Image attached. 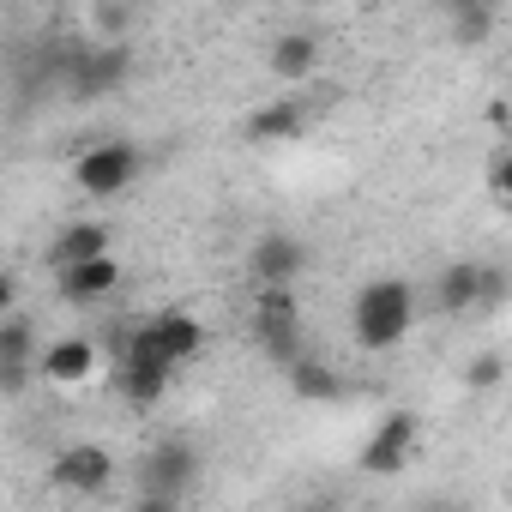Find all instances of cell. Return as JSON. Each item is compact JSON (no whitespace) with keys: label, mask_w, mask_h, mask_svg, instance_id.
Listing matches in <instances>:
<instances>
[{"label":"cell","mask_w":512,"mask_h":512,"mask_svg":"<svg viewBox=\"0 0 512 512\" xmlns=\"http://www.w3.org/2000/svg\"><path fill=\"white\" fill-rule=\"evenodd\" d=\"M410 320H416V290L404 278H374L356 290V308H350V332L362 350L386 356L410 338Z\"/></svg>","instance_id":"6da1fadb"},{"label":"cell","mask_w":512,"mask_h":512,"mask_svg":"<svg viewBox=\"0 0 512 512\" xmlns=\"http://www.w3.org/2000/svg\"><path fill=\"white\" fill-rule=\"evenodd\" d=\"M139 169H145L139 145H127V139H103V145L79 151V163H73V181H79V193H91V199H109V193H127V187L139 181Z\"/></svg>","instance_id":"7a4b0ae2"},{"label":"cell","mask_w":512,"mask_h":512,"mask_svg":"<svg viewBox=\"0 0 512 512\" xmlns=\"http://www.w3.org/2000/svg\"><path fill=\"white\" fill-rule=\"evenodd\" d=\"M169 380H175V368L145 344V332L133 326L127 338H121V362H115V392L127 398V404H139V410H151L163 392H169Z\"/></svg>","instance_id":"3957f363"},{"label":"cell","mask_w":512,"mask_h":512,"mask_svg":"<svg viewBox=\"0 0 512 512\" xmlns=\"http://www.w3.org/2000/svg\"><path fill=\"white\" fill-rule=\"evenodd\" d=\"M253 338L260 350L290 368L302 356V326H296V290H253Z\"/></svg>","instance_id":"277c9868"},{"label":"cell","mask_w":512,"mask_h":512,"mask_svg":"<svg viewBox=\"0 0 512 512\" xmlns=\"http://www.w3.org/2000/svg\"><path fill=\"white\" fill-rule=\"evenodd\" d=\"M199 476V452L187 440H157L145 458H139V494H163V500H181Z\"/></svg>","instance_id":"5b68a950"},{"label":"cell","mask_w":512,"mask_h":512,"mask_svg":"<svg viewBox=\"0 0 512 512\" xmlns=\"http://www.w3.org/2000/svg\"><path fill=\"white\" fill-rule=\"evenodd\" d=\"M416 410H392L374 434H368V446H362V470L368 476H398L404 464H410V452H416Z\"/></svg>","instance_id":"8992f818"},{"label":"cell","mask_w":512,"mask_h":512,"mask_svg":"<svg viewBox=\"0 0 512 512\" xmlns=\"http://www.w3.org/2000/svg\"><path fill=\"white\" fill-rule=\"evenodd\" d=\"M302 266H308V247L296 235H266V241H253V253H247V272H253L260 290H290L302 278Z\"/></svg>","instance_id":"52a82bcc"},{"label":"cell","mask_w":512,"mask_h":512,"mask_svg":"<svg viewBox=\"0 0 512 512\" xmlns=\"http://www.w3.org/2000/svg\"><path fill=\"white\" fill-rule=\"evenodd\" d=\"M127 67H133L127 43H97V49H79V61L67 67L73 97H103V91H115V85L127 79Z\"/></svg>","instance_id":"ba28073f"},{"label":"cell","mask_w":512,"mask_h":512,"mask_svg":"<svg viewBox=\"0 0 512 512\" xmlns=\"http://www.w3.org/2000/svg\"><path fill=\"white\" fill-rule=\"evenodd\" d=\"M49 482L67 488V494H103V488L115 482V458H109L103 446H67V452L55 458Z\"/></svg>","instance_id":"9c48e42d"},{"label":"cell","mask_w":512,"mask_h":512,"mask_svg":"<svg viewBox=\"0 0 512 512\" xmlns=\"http://www.w3.org/2000/svg\"><path fill=\"white\" fill-rule=\"evenodd\" d=\"M139 332H145V344H151L169 368H181L187 356H199V350H205V326H199L193 314H175V308H169V314H157V320H145Z\"/></svg>","instance_id":"30bf717a"},{"label":"cell","mask_w":512,"mask_h":512,"mask_svg":"<svg viewBox=\"0 0 512 512\" xmlns=\"http://www.w3.org/2000/svg\"><path fill=\"white\" fill-rule=\"evenodd\" d=\"M31 374H37V332L31 320H7L0 326V398L25 392Z\"/></svg>","instance_id":"8fae6325"},{"label":"cell","mask_w":512,"mask_h":512,"mask_svg":"<svg viewBox=\"0 0 512 512\" xmlns=\"http://www.w3.org/2000/svg\"><path fill=\"white\" fill-rule=\"evenodd\" d=\"M97 368V344L91 338H55L43 356H37V374L55 380V386H85Z\"/></svg>","instance_id":"7c38bea8"},{"label":"cell","mask_w":512,"mask_h":512,"mask_svg":"<svg viewBox=\"0 0 512 512\" xmlns=\"http://www.w3.org/2000/svg\"><path fill=\"white\" fill-rule=\"evenodd\" d=\"M302 127H308V103H302V97H272L266 109L247 115V139H253V145H284V139H296Z\"/></svg>","instance_id":"4fadbf2b"},{"label":"cell","mask_w":512,"mask_h":512,"mask_svg":"<svg viewBox=\"0 0 512 512\" xmlns=\"http://www.w3.org/2000/svg\"><path fill=\"white\" fill-rule=\"evenodd\" d=\"M266 67H272V79H284V85L314 79V73H320V37H308V31L278 37V43L266 49Z\"/></svg>","instance_id":"5bb4252c"},{"label":"cell","mask_w":512,"mask_h":512,"mask_svg":"<svg viewBox=\"0 0 512 512\" xmlns=\"http://www.w3.org/2000/svg\"><path fill=\"white\" fill-rule=\"evenodd\" d=\"M109 290H121L115 253H103V260H85V266H67V272H61V296H67V302H103Z\"/></svg>","instance_id":"9a60e30c"},{"label":"cell","mask_w":512,"mask_h":512,"mask_svg":"<svg viewBox=\"0 0 512 512\" xmlns=\"http://www.w3.org/2000/svg\"><path fill=\"white\" fill-rule=\"evenodd\" d=\"M434 308H440V314L482 308V266H476V260L446 266V272H440V284H434Z\"/></svg>","instance_id":"2e32d148"},{"label":"cell","mask_w":512,"mask_h":512,"mask_svg":"<svg viewBox=\"0 0 512 512\" xmlns=\"http://www.w3.org/2000/svg\"><path fill=\"white\" fill-rule=\"evenodd\" d=\"M109 253V229L103 223H67L61 241H55V266H85V260H103Z\"/></svg>","instance_id":"e0dca14e"},{"label":"cell","mask_w":512,"mask_h":512,"mask_svg":"<svg viewBox=\"0 0 512 512\" xmlns=\"http://www.w3.org/2000/svg\"><path fill=\"white\" fill-rule=\"evenodd\" d=\"M284 374H290V392H296V398H338V368H332V362L296 356Z\"/></svg>","instance_id":"ac0fdd59"},{"label":"cell","mask_w":512,"mask_h":512,"mask_svg":"<svg viewBox=\"0 0 512 512\" xmlns=\"http://www.w3.org/2000/svg\"><path fill=\"white\" fill-rule=\"evenodd\" d=\"M488 31H494V7H476V0H464V7L452 13V37H458L464 49H476Z\"/></svg>","instance_id":"d6986e66"},{"label":"cell","mask_w":512,"mask_h":512,"mask_svg":"<svg viewBox=\"0 0 512 512\" xmlns=\"http://www.w3.org/2000/svg\"><path fill=\"white\" fill-rule=\"evenodd\" d=\"M500 380H506V356H500V350H482V356L464 368V386H470V392H494Z\"/></svg>","instance_id":"ffe728a7"},{"label":"cell","mask_w":512,"mask_h":512,"mask_svg":"<svg viewBox=\"0 0 512 512\" xmlns=\"http://www.w3.org/2000/svg\"><path fill=\"white\" fill-rule=\"evenodd\" d=\"M91 25H97L109 43H127V25H133V13H127V7H91Z\"/></svg>","instance_id":"44dd1931"},{"label":"cell","mask_w":512,"mask_h":512,"mask_svg":"<svg viewBox=\"0 0 512 512\" xmlns=\"http://www.w3.org/2000/svg\"><path fill=\"white\" fill-rule=\"evenodd\" d=\"M506 296V272L500 266H482V308H494Z\"/></svg>","instance_id":"7402d4cb"},{"label":"cell","mask_w":512,"mask_h":512,"mask_svg":"<svg viewBox=\"0 0 512 512\" xmlns=\"http://www.w3.org/2000/svg\"><path fill=\"white\" fill-rule=\"evenodd\" d=\"M506 181H512V169H506V151H500V157H494V169H488V193H494L500 205H506Z\"/></svg>","instance_id":"603a6c76"},{"label":"cell","mask_w":512,"mask_h":512,"mask_svg":"<svg viewBox=\"0 0 512 512\" xmlns=\"http://www.w3.org/2000/svg\"><path fill=\"white\" fill-rule=\"evenodd\" d=\"M133 512H187V506H181V500H163V494H139Z\"/></svg>","instance_id":"cb8c5ba5"},{"label":"cell","mask_w":512,"mask_h":512,"mask_svg":"<svg viewBox=\"0 0 512 512\" xmlns=\"http://www.w3.org/2000/svg\"><path fill=\"white\" fill-rule=\"evenodd\" d=\"M19 302V284H13V272H0V314H7Z\"/></svg>","instance_id":"d4e9b609"},{"label":"cell","mask_w":512,"mask_h":512,"mask_svg":"<svg viewBox=\"0 0 512 512\" xmlns=\"http://www.w3.org/2000/svg\"><path fill=\"white\" fill-rule=\"evenodd\" d=\"M428 512H440V506H428Z\"/></svg>","instance_id":"484cf974"}]
</instances>
